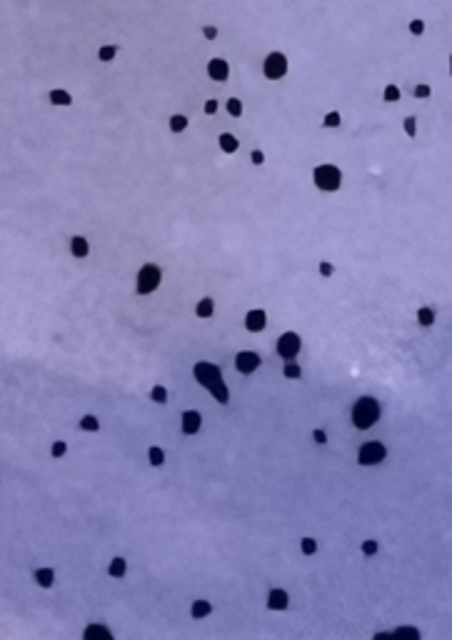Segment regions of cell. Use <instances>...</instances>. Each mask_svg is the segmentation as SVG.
I'll list each match as a JSON object with an SVG mask.
<instances>
[{
	"label": "cell",
	"instance_id": "6da1fadb",
	"mask_svg": "<svg viewBox=\"0 0 452 640\" xmlns=\"http://www.w3.org/2000/svg\"><path fill=\"white\" fill-rule=\"evenodd\" d=\"M195 373V380L202 385V388H207L212 395H215V400L217 403H230V390H228V385H225V380H222V373H220V368L217 365H212V363H197L193 368Z\"/></svg>",
	"mask_w": 452,
	"mask_h": 640
},
{
	"label": "cell",
	"instance_id": "7a4b0ae2",
	"mask_svg": "<svg viewBox=\"0 0 452 640\" xmlns=\"http://www.w3.org/2000/svg\"><path fill=\"white\" fill-rule=\"evenodd\" d=\"M380 413H383V408H380V403L375 400V398H370V395H362L355 405H352V425L357 428V430H367V428H372L378 420H380Z\"/></svg>",
	"mask_w": 452,
	"mask_h": 640
},
{
	"label": "cell",
	"instance_id": "3957f363",
	"mask_svg": "<svg viewBox=\"0 0 452 640\" xmlns=\"http://www.w3.org/2000/svg\"><path fill=\"white\" fill-rule=\"evenodd\" d=\"M260 73L265 80H272V83H280L290 75V58L282 53V50H270L265 53L262 63H260Z\"/></svg>",
	"mask_w": 452,
	"mask_h": 640
},
{
	"label": "cell",
	"instance_id": "277c9868",
	"mask_svg": "<svg viewBox=\"0 0 452 640\" xmlns=\"http://www.w3.org/2000/svg\"><path fill=\"white\" fill-rule=\"evenodd\" d=\"M313 180H315V185H318L320 190L335 193V190H340V185H342V170H340L337 165H332V163H323V165L315 168Z\"/></svg>",
	"mask_w": 452,
	"mask_h": 640
},
{
	"label": "cell",
	"instance_id": "5b68a950",
	"mask_svg": "<svg viewBox=\"0 0 452 640\" xmlns=\"http://www.w3.org/2000/svg\"><path fill=\"white\" fill-rule=\"evenodd\" d=\"M160 280H163V270L158 265H153V263L142 265L140 273H137V293L140 295H150L153 290H158Z\"/></svg>",
	"mask_w": 452,
	"mask_h": 640
},
{
	"label": "cell",
	"instance_id": "8992f818",
	"mask_svg": "<svg viewBox=\"0 0 452 640\" xmlns=\"http://www.w3.org/2000/svg\"><path fill=\"white\" fill-rule=\"evenodd\" d=\"M385 458H388V448L380 440H370V443L360 445V450H357V463L360 465H378Z\"/></svg>",
	"mask_w": 452,
	"mask_h": 640
},
{
	"label": "cell",
	"instance_id": "52a82bcc",
	"mask_svg": "<svg viewBox=\"0 0 452 640\" xmlns=\"http://www.w3.org/2000/svg\"><path fill=\"white\" fill-rule=\"evenodd\" d=\"M205 73H207V80H212V83L222 85V83H228V80H230L233 68H230V60H228V58H222V55H212V58H207V63H205Z\"/></svg>",
	"mask_w": 452,
	"mask_h": 640
},
{
	"label": "cell",
	"instance_id": "ba28073f",
	"mask_svg": "<svg viewBox=\"0 0 452 640\" xmlns=\"http://www.w3.org/2000/svg\"><path fill=\"white\" fill-rule=\"evenodd\" d=\"M300 348H303V340H300L297 333H282L277 338V355L282 360H295Z\"/></svg>",
	"mask_w": 452,
	"mask_h": 640
},
{
	"label": "cell",
	"instance_id": "9c48e42d",
	"mask_svg": "<svg viewBox=\"0 0 452 640\" xmlns=\"http://www.w3.org/2000/svg\"><path fill=\"white\" fill-rule=\"evenodd\" d=\"M260 355L258 353H253V350H240L238 358H235V368H238V373H243V375H250V373H255L260 368Z\"/></svg>",
	"mask_w": 452,
	"mask_h": 640
},
{
	"label": "cell",
	"instance_id": "30bf717a",
	"mask_svg": "<svg viewBox=\"0 0 452 640\" xmlns=\"http://www.w3.org/2000/svg\"><path fill=\"white\" fill-rule=\"evenodd\" d=\"M120 50H123V48H120V43H100V45H98L95 58H98V63L108 65V63H113V60L118 58V53H120Z\"/></svg>",
	"mask_w": 452,
	"mask_h": 640
},
{
	"label": "cell",
	"instance_id": "8fae6325",
	"mask_svg": "<svg viewBox=\"0 0 452 640\" xmlns=\"http://www.w3.org/2000/svg\"><path fill=\"white\" fill-rule=\"evenodd\" d=\"M287 605H290L287 590H282V588L270 590V595H267V608H270V610H287Z\"/></svg>",
	"mask_w": 452,
	"mask_h": 640
},
{
	"label": "cell",
	"instance_id": "7c38bea8",
	"mask_svg": "<svg viewBox=\"0 0 452 640\" xmlns=\"http://www.w3.org/2000/svg\"><path fill=\"white\" fill-rule=\"evenodd\" d=\"M265 323H267V313L265 310H250L248 315H245V328L250 330V333H260V330H265Z\"/></svg>",
	"mask_w": 452,
	"mask_h": 640
},
{
	"label": "cell",
	"instance_id": "4fadbf2b",
	"mask_svg": "<svg viewBox=\"0 0 452 640\" xmlns=\"http://www.w3.org/2000/svg\"><path fill=\"white\" fill-rule=\"evenodd\" d=\"M380 100H383L385 105H397V103L402 100V88H400L397 83H385L383 90H380Z\"/></svg>",
	"mask_w": 452,
	"mask_h": 640
},
{
	"label": "cell",
	"instance_id": "5bb4252c",
	"mask_svg": "<svg viewBox=\"0 0 452 640\" xmlns=\"http://www.w3.org/2000/svg\"><path fill=\"white\" fill-rule=\"evenodd\" d=\"M200 425H202V415L197 410H185L183 413V433L185 435H195L200 430Z\"/></svg>",
	"mask_w": 452,
	"mask_h": 640
},
{
	"label": "cell",
	"instance_id": "9a60e30c",
	"mask_svg": "<svg viewBox=\"0 0 452 640\" xmlns=\"http://www.w3.org/2000/svg\"><path fill=\"white\" fill-rule=\"evenodd\" d=\"M48 103L50 105H58V108H70L72 105V95L65 90V88H53L48 93Z\"/></svg>",
	"mask_w": 452,
	"mask_h": 640
},
{
	"label": "cell",
	"instance_id": "2e32d148",
	"mask_svg": "<svg viewBox=\"0 0 452 640\" xmlns=\"http://www.w3.org/2000/svg\"><path fill=\"white\" fill-rule=\"evenodd\" d=\"M188 125H190V115H185V113H173V115L168 118V128H170V133H175V135L185 133Z\"/></svg>",
	"mask_w": 452,
	"mask_h": 640
},
{
	"label": "cell",
	"instance_id": "e0dca14e",
	"mask_svg": "<svg viewBox=\"0 0 452 640\" xmlns=\"http://www.w3.org/2000/svg\"><path fill=\"white\" fill-rule=\"evenodd\" d=\"M217 143H220V150H222L225 155H233V153L240 150V140H238L233 133H220V135H217Z\"/></svg>",
	"mask_w": 452,
	"mask_h": 640
},
{
	"label": "cell",
	"instance_id": "ac0fdd59",
	"mask_svg": "<svg viewBox=\"0 0 452 640\" xmlns=\"http://www.w3.org/2000/svg\"><path fill=\"white\" fill-rule=\"evenodd\" d=\"M70 253H72L75 258H88L90 243H88L83 235H75V238H70Z\"/></svg>",
	"mask_w": 452,
	"mask_h": 640
},
{
	"label": "cell",
	"instance_id": "d6986e66",
	"mask_svg": "<svg viewBox=\"0 0 452 640\" xmlns=\"http://www.w3.org/2000/svg\"><path fill=\"white\" fill-rule=\"evenodd\" d=\"M432 95H435V88H432L430 83L417 80V83L412 85V98H415V100H430Z\"/></svg>",
	"mask_w": 452,
	"mask_h": 640
},
{
	"label": "cell",
	"instance_id": "ffe728a7",
	"mask_svg": "<svg viewBox=\"0 0 452 640\" xmlns=\"http://www.w3.org/2000/svg\"><path fill=\"white\" fill-rule=\"evenodd\" d=\"M225 113H228L230 118H243V113H245V103H243V98H238V95L228 98V100H225Z\"/></svg>",
	"mask_w": 452,
	"mask_h": 640
},
{
	"label": "cell",
	"instance_id": "44dd1931",
	"mask_svg": "<svg viewBox=\"0 0 452 640\" xmlns=\"http://www.w3.org/2000/svg\"><path fill=\"white\" fill-rule=\"evenodd\" d=\"M83 638H85V640H93V638L110 640V638H113V633H110L105 625H88V628H85V633H83Z\"/></svg>",
	"mask_w": 452,
	"mask_h": 640
},
{
	"label": "cell",
	"instance_id": "7402d4cb",
	"mask_svg": "<svg viewBox=\"0 0 452 640\" xmlns=\"http://www.w3.org/2000/svg\"><path fill=\"white\" fill-rule=\"evenodd\" d=\"M212 613V605L207 603V600H195L193 608H190V615H193L195 620H202V618H207Z\"/></svg>",
	"mask_w": 452,
	"mask_h": 640
},
{
	"label": "cell",
	"instance_id": "603a6c76",
	"mask_svg": "<svg viewBox=\"0 0 452 640\" xmlns=\"http://www.w3.org/2000/svg\"><path fill=\"white\" fill-rule=\"evenodd\" d=\"M407 33H410L412 38H422V35L427 33V23H425V18H412V20L407 23Z\"/></svg>",
	"mask_w": 452,
	"mask_h": 640
},
{
	"label": "cell",
	"instance_id": "cb8c5ba5",
	"mask_svg": "<svg viewBox=\"0 0 452 640\" xmlns=\"http://www.w3.org/2000/svg\"><path fill=\"white\" fill-rule=\"evenodd\" d=\"M215 313V300L212 298H202L200 303H197V308H195V315L197 318H210Z\"/></svg>",
	"mask_w": 452,
	"mask_h": 640
},
{
	"label": "cell",
	"instance_id": "d4e9b609",
	"mask_svg": "<svg viewBox=\"0 0 452 640\" xmlns=\"http://www.w3.org/2000/svg\"><path fill=\"white\" fill-rule=\"evenodd\" d=\"M340 125H342V113H340V110H327L323 115V128L335 130V128H340Z\"/></svg>",
	"mask_w": 452,
	"mask_h": 640
},
{
	"label": "cell",
	"instance_id": "484cf974",
	"mask_svg": "<svg viewBox=\"0 0 452 640\" xmlns=\"http://www.w3.org/2000/svg\"><path fill=\"white\" fill-rule=\"evenodd\" d=\"M108 573H110L113 578H123V575L128 573V560H125V558H113L110 565H108Z\"/></svg>",
	"mask_w": 452,
	"mask_h": 640
},
{
	"label": "cell",
	"instance_id": "4316f807",
	"mask_svg": "<svg viewBox=\"0 0 452 640\" xmlns=\"http://www.w3.org/2000/svg\"><path fill=\"white\" fill-rule=\"evenodd\" d=\"M35 580H38L40 588H50V585L55 583V573L50 568H40V570H35Z\"/></svg>",
	"mask_w": 452,
	"mask_h": 640
},
{
	"label": "cell",
	"instance_id": "83f0119b",
	"mask_svg": "<svg viewBox=\"0 0 452 640\" xmlns=\"http://www.w3.org/2000/svg\"><path fill=\"white\" fill-rule=\"evenodd\" d=\"M402 130L410 140H415L417 138V115H405L402 118Z\"/></svg>",
	"mask_w": 452,
	"mask_h": 640
},
{
	"label": "cell",
	"instance_id": "f1b7e54d",
	"mask_svg": "<svg viewBox=\"0 0 452 640\" xmlns=\"http://www.w3.org/2000/svg\"><path fill=\"white\" fill-rule=\"evenodd\" d=\"M200 35H202V40L215 43V40H217V35H220V28H217L215 23H205V25L200 28Z\"/></svg>",
	"mask_w": 452,
	"mask_h": 640
},
{
	"label": "cell",
	"instance_id": "f546056e",
	"mask_svg": "<svg viewBox=\"0 0 452 640\" xmlns=\"http://www.w3.org/2000/svg\"><path fill=\"white\" fill-rule=\"evenodd\" d=\"M147 460H150V465L160 468V465L165 463V450H163V448H158V445H153V448L147 450Z\"/></svg>",
	"mask_w": 452,
	"mask_h": 640
},
{
	"label": "cell",
	"instance_id": "4dcf8cb0",
	"mask_svg": "<svg viewBox=\"0 0 452 640\" xmlns=\"http://www.w3.org/2000/svg\"><path fill=\"white\" fill-rule=\"evenodd\" d=\"M417 323L425 325V328H430V325L435 323V310H432V308H420V310H417Z\"/></svg>",
	"mask_w": 452,
	"mask_h": 640
},
{
	"label": "cell",
	"instance_id": "1f68e13d",
	"mask_svg": "<svg viewBox=\"0 0 452 640\" xmlns=\"http://www.w3.org/2000/svg\"><path fill=\"white\" fill-rule=\"evenodd\" d=\"M217 110H220V100H217V98H207V100L202 103V113H205L207 118H215Z\"/></svg>",
	"mask_w": 452,
	"mask_h": 640
},
{
	"label": "cell",
	"instance_id": "d6a6232c",
	"mask_svg": "<svg viewBox=\"0 0 452 640\" xmlns=\"http://www.w3.org/2000/svg\"><path fill=\"white\" fill-rule=\"evenodd\" d=\"M282 373H285V378H300L303 375V368L297 365V363H292V360H285V368H282Z\"/></svg>",
	"mask_w": 452,
	"mask_h": 640
},
{
	"label": "cell",
	"instance_id": "836d02e7",
	"mask_svg": "<svg viewBox=\"0 0 452 640\" xmlns=\"http://www.w3.org/2000/svg\"><path fill=\"white\" fill-rule=\"evenodd\" d=\"M300 550H303L305 555L318 553V540H315V538H303V540H300Z\"/></svg>",
	"mask_w": 452,
	"mask_h": 640
},
{
	"label": "cell",
	"instance_id": "e575fe53",
	"mask_svg": "<svg viewBox=\"0 0 452 640\" xmlns=\"http://www.w3.org/2000/svg\"><path fill=\"white\" fill-rule=\"evenodd\" d=\"M80 428H83V430H88V433H95V430H100V423H98V418H95V415H85V418L80 420Z\"/></svg>",
	"mask_w": 452,
	"mask_h": 640
},
{
	"label": "cell",
	"instance_id": "d590c367",
	"mask_svg": "<svg viewBox=\"0 0 452 640\" xmlns=\"http://www.w3.org/2000/svg\"><path fill=\"white\" fill-rule=\"evenodd\" d=\"M150 398H153L155 403H165V400H168V390H165V385H155V388H153V393H150Z\"/></svg>",
	"mask_w": 452,
	"mask_h": 640
},
{
	"label": "cell",
	"instance_id": "8d00e7d4",
	"mask_svg": "<svg viewBox=\"0 0 452 640\" xmlns=\"http://www.w3.org/2000/svg\"><path fill=\"white\" fill-rule=\"evenodd\" d=\"M65 453H67V445H65L63 440L53 443V448H50V455H53V458H63Z\"/></svg>",
	"mask_w": 452,
	"mask_h": 640
},
{
	"label": "cell",
	"instance_id": "74e56055",
	"mask_svg": "<svg viewBox=\"0 0 452 640\" xmlns=\"http://www.w3.org/2000/svg\"><path fill=\"white\" fill-rule=\"evenodd\" d=\"M378 550H380L378 540H365V543H362V553H365V555H375Z\"/></svg>",
	"mask_w": 452,
	"mask_h": 640
},
{
	"label": "cell",
	"instance_id": "f35d334b",
	"mask_svg": "<svg viewBox=\"0 0 452 640\" xmlns=\"http://www.w3.org/2000/svg\"><path fill=\"white\" fill-rule=\"evenodd\" d=\"M332 273H335V265H332L330 260H323V263H320V275H323V278H330Z\"/></svg>",
	"mask_w": 452,
	"mask_h": 640
},
{
	"label": "cell",
	"instance_id": "ab89813d",
	"mask_svg": "<svg viewBox=\"0 0 452 640\" xmlns=\"http://www.w3.org/2000/svg\"><path fill=\"white\" fill-rule=\"evenodd\" d=\"M395 633H397V635H410V638H420V630H415V628H397Z\"/></svg>",
	"mask_w": 452,
	"mask_h": 640
},
{
	"label": "cell",
	"instance_id": "60d3db41",
	"mask_svg": "<svg viewBox=\"0 0 452 640\" xmlns=\"http://www.w3.org/2000/svg\"><path fill=\"white\" fill-rule=\"evenodd\" d=\"M250 160H253V165H262V163H265V153H262V150H253V153H250Z\"/></svg>",
	"mask_w": 452,
	"mask_h": 640
},
{
	"label": "cell",
	"instance_id": "b9f144b4",
	"mask_svg": "<svg viewBox=\"0 0 452 640\" xmlns=\"http://www.w3.org/2000/svg\"><path fill=\"white\" fill-rule=\"evenodd\" d=\"M313 438H315V443H320V445H323V443H327V435H325V430H320V428L313 433Z\"/></svg>",
	"mask_w": 452,
	"mask_h": 640
},
{
	"label": "cell",
	"instance_id": "7bdbcfd3",
	"mask_svg": "<svg viewBox=\"0 0 452 640\" xmlns=\"http://www.w3.org/2000/svg\"><path fill=\"white\" fill-rule=\"evenodd\" d=\"M447 70H450V78H452V53L447 55Z\"/></svg>",
	"mask_w": 452,
	"mask_h": 640
},
{
	"label": "cell",
	"instance_id": "ee69618b",
	"mask_svg": "<svg viewBox=\"0 0 452 640\" xmlns=\"http://www.w3.org/2000/svg\"><path fill=\"white\" fill-rule=\"evenodd\" d=\"M280 3H292V0H280Z\"/></svg>",
	"mask_w": 452,
	"mask_h": 640
},
{
	"label": "cell",
	"instance_id": "f6af8a7d",
	"mask_svg": "<svg viewBox=\"0 0 452 640\" xmlns=\"http://www.w3.org/2000/svg\"><path fill=\"white\" fill-rule=\"evenodd\" d=\"M450 23H452V18H450Z\"/></svg>",
	"mask_w": 452,
	"mask_h": 640
}]
</instances>
